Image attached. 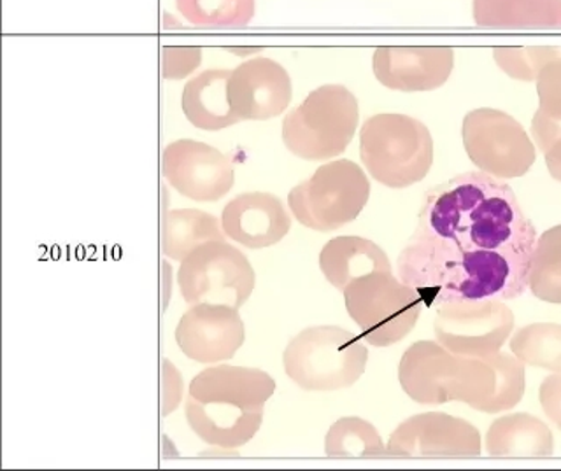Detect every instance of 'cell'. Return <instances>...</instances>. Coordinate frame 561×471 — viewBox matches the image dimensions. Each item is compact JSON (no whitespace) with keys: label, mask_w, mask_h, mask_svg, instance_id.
Segmentation results:
<instances>
[{"label":"cell","mask_w":561,"mask_h":471,"mask_svg":"<svg viewBox=\"0 0 561 471\" xmlns=\"http://www.w3.org/2000/svg\"><path fill=\"white\" fill-rule=\"evenodd\" d=\"M511 351L528 367L561 374V324L535 323L517 330Z\"/></svg>","instance_id":"cell-27"},{"label":"cell","mask_w":561,"mask_h":471,"mask_svg":"<svg viewBox=\"0 0 561 471\" xmlns=\"http://www.w3.org/2000/svg\"><path fill=\"white\" fill-rule=\"evenodd\" d=\"M472 16L486 28H561V0H472Z\"/></svg>","instance_id":"cell-22"},{"label":"cell","mask_w":561,"mask_h":471,"mask_svg":"<svg viewBox=\"0 0 561 471\" xmlns=\"http://www.w3.org/2000/svg\"><path fill=\"white\" fill-rule=\"evenodd\" d=\"M245 332L236 307L225 303H195L175 328V342L193 361H227L244 344Z\"/></svg>","instance_id":"cell-14"},{"label":"cell","mask_w":561,"mask_h":471,"mask_svg":"<svg viewBox=\"0 0 561 471\" xmlns=\"http://www.w3.org/2000/svg\"><path fill=\"white\" fill-rule=\"evenodd\" d=\"M250 260L225 240H209L193 249L181 262L178 284L183 300L195 303H225L241 309L254 289Z\"/></svg>","instance_id":"cell-8"},{"label":"cell","mask_w":561,"mask_h":471,"mask_svg":"<svg viewBox=\"0 0 561 471\" xmlns=\"http://www.w3.org/2000/svg\"><path fill=\"white\" fill-rule=\"evenodd\" d=\"M543 154H546V165L552 180L561 183V139L557 140Z\"/></svg>","instance_id":"cell-33"},{"label":"cell","mask_w":561,"mask_h":471,"mask_svg":"<svg viewBox=\"0 0 561 471\" xmlns=\"http://www.w3.org/2000/svg\"><path fill=\"white\" fill-rule=\"evenodd\" d=\"M201 48H163L162 74L165 79H183L201 66Z\"/></svg>","instance_id":"cell-30"},{"label":"cell","mask_w":561,"mask_h":471,"mask_svg":"<svg viewBox=\"0 0 561 471\" xmlns=\"http://www.w3.org/2000/svg\"><path fill=\"white\" fill-rule=\"evenodd\" d=\"M486 450L491 458H551L554 438L534 415H504L488 429Z\"/></svg>","instance_id":"cell-21"},{"label":"cell","mask_w":561,"mask_h":471,"mask_svg":"<svg viewBox=\"0 0 561 471\" xmlns=\"http://www.w3.org/2000/svg\"><path fill=\"white\" fill-rule=\"evenodd\" d=\"M347 314L358 324L367 344L390 347L416 326L425 301L416 289L391 272H373L344 289Z\"/></svg>","instance_id":"cell-5"},{"label":"cell","mask_w":561,"mask_h":471,"mask_svg":"<svg viewBox=\"0 0 561 471\" xmlns=\"http://www.w3.org/2000/svg\"><path fill=\"white\" fill-rule=\"evenodd\" d=\"M479 379L478 356H458L437 341L416 342L400 359V386L420 405L449 402L470 405L478 393Z\"/></svg>","instance_id":"cell-7"},{"label":"cell","mask_w":561,"mask_h":471,"mask_svg":"<svg viewBox=\"0 0 561 471\" xmlns=\"http://www.w3.org/2000/svg\"><path fill=\"white\" fill-rule=\"evenodd\" d=\"M329 458H385L386 447L373 424L359 417H342L324 438Z\"/></svg>","instance_id":"cell-26"},{"label":"cell","mask_w":561,"mask_h":471,"mask_svg":"<svg viewBox=\"0 0 561 471\" xmlns=\"http://www.w3.org/2000/svg\"><path fill=\"white\" fill-rule=\"evenodd\" d=\"M368 198L370 183L365 172L351 160H337L297 184L288 204L298 223L316 232H333L355 221Z\"/></svg>","instance_id":"cell-6"},{"label":"cell","mask_w":561,"mask_h":471,"mask_svg":"<svg viewBox=\"0 0 561 471\" xmlns=\"http://www.w3.org/2000/svg\"><path fill=\"white\" fill-rule=\"evenodd\" d=\"M276 391V380L259 368L210 367L193 377L190 397L201 403H225L259 411Z\"/></svg>","instance_id":"cell-17"},{"label":"cell","mask_w":561,"mask_h":471,"mask_svg":"<svg viewBox=\"0 0 561 471\" xmlns=\"http://www.w3.org/2000/svg\"><path fill=\"white\" fill-rule=\"evenodd\" d=\"M186 421L201 440L219 449L233 450L245 446L259 433L263 409L242 411L225 403H201L188 394Z\"/></svg>","instance_id":"cell-18"},{"label":"cell","mask_w":561,"mask_h":471,"mask_svg":"<svg viewBox=\"0 0 561 471\" xmlns=\"http://www.w3.org/2000/svg\"><path fill=\"white\" fill-rule=\"evenodd\" d=\"M528 288L539 300L561 303V225L537 237Z\"/></svg>","instance_id":"cell-25"},{"label":"cell","mask_w":561,"mask_h":471,"mask_svg":"<svg viewBox=\"0 0 561 471\" xmlns=\"http://www.w3.org/2000/svg\"><path fill=\"white\" fill-rule=\"evenodd\" d=\"M230 70H204L184 84L181 107L193 127L218 131L241 122L228 101Z\"/></svg>","instance_id":"cell-19"},{"label":"cell","mask_w":561,"mask_h":471,"mask_svg":"<svg viewBox=\"0 0 561 471\" xmlns=\"http://www.w3.org/2000/svg\"><path fill=\"white\" fill-rule=\"evenodd\" d=\"M320 268L333 288L344 291L347 284L373 274L391 272V263L379 245L362 237H335L321 249Z\"/></svg>","instance_id":"cell-20"},{"label":"cell","mask_w":561,"mask_h":471,"mask_svg":"<svg viewBox=\"0 0 561 471\" xmlns=\"http://www.w3.org/2000/svg\"><path fill=\"white\" fill-rule=\"evenodd\" d=\"M560 57L561 46L493 49V60L500 70L517 81H537L540 70Z\"/></svg>","instance_id":"cell-29"},{"label":"cell","mask_w":561,"mask_h":471,"mask_svg":"<svg viewBox=\"0 0 561 471\" xmlns=\"http://www.w3.org/2000/svg\"><path fill=\"white\" fill-rule=\"evenodd\" d=\"M539 402L543 414L561 429V374H552L543 379L539 389Z\"/></svg>","instance_id":"cell-31"},{"label":"cell","mask_w":561,"mask_h":471,"mask_svg":"<svg viewBox=\"0 0 561 471\" xmlns=\"http://www.w3.org/2000/svg\"><path fill=\"white\" fill-rule=\"evenodd\" d=\"M539 110L531 119V137L546 153L561 139V57L549 61L537 78Z\"/></svg>","instance_id":"cell-24"},{"label":"cell","mask_w":561,"mask_h":471,"mask_svg":"<svg viewBox=\"0 0 561 471\" xmlns=\"http://www.w3.org/2000/svg\"><path fill=\"white\" fill-rule=\"evenodd\" d=\"M294 96L288 70L267 57H254L230 70L228 101L241 122H267L285 113Z\"/></svg>","instance_id":"cell-13"},{"label":"cell","mask_w":561,"mask_h":471,"mask_svg":"<svg viewBox=\"0 0 561 471\" xmlns=\"http://www.w3.org/2000/svg\"><path fill=\"white\" fill-rule=\"evenodd\" d=\"M221 228L228 239L250 249L271 248L288 236L291 218L272 193L237 195L221 212Z\"/></svg>","instance_id":"cell-16"},{"label":"cell","mask_w":561,"mask_h":471,"mask_svg":"<svg viewBox=\"0 0 561 471\" xmlns=\"http://www.w3.org/2000/svg\"><path fill=\"white\" fill-rule=\"evenodd\" d=\"M455 69V51L446 46H381L374 51L377 81L394 92H432Z\"/></svg>","instance_id":"cell-15"},{"label":"cell","mask_w":561,"mask_h":471,"mask_svg":"<svg viewBox=\"0 0 561 471\" xmlns=\"http://www.w3.org/2000/svg\"><path fill=\"white\" fill-rule=\"evenodd\" d=\"M181 391H183V384H181L180 371L175 370L172 363H163V415L175 411V406L181 402Z\"/></svg>","instance_id":"cell-32"},{"label":"cell","mask_w":561,"mask_h":471,"mask_svg":"<svg viewBox=\"0 0 561 471\" xmlns=\"http://www.w3.org/2000/svg\"><path fill=\"white\" fill-rule=\"evenodd\" d=\"M358 119L356 96L342 84H323L286 114L283 142L295 157L323 162L346 151Z\"/></svg>","instance_id":"cell-3"},{"label":"cell","mask_w":561,"mask_h":471,"mask_svg":"<svg viewBox=\"0 0 561 471\" xmlns=\"http://www.w3.org/2000/svg\"><path fill=\"white\" fill-rule=\"evenodd\" d=\"M481 433L460 417L428 412L403 421L391 433L386 456L393 458H478Z\"/></svg>","instance_id":"cell-11"},{"label":"cell","mask_w":561,"mask_h":471,"mask_svg":"<svg viewBox=\"0 0 561 471\" xmlns=\"http://www.w3.org/2000/svg\"><path fill=\"white\" fill-rule=\"evenodd\" d=\"M209 240H225L218 219L204 210H169L162 219V251L167 257L183 262L193 249Z\"/></svg>","instance_id":"cell-23"},{"label":"cell","mask_w":561,"mask_h":471,"mask_svg":"<svg viewBox=\"0 0 561 471\" xmlns=\"http://www.w3.org/2000/svg\"><path fill=\"white\" fill-rule=\"evenodd\" d=\"M162 174L172 188L195 202H218L232 189L230 158L198 140H175L163 149Z\"/></svg>","instance_id":"cell-12"},{"label":"cell","mask_w":561,"mask_h":471,"mask_svg":"<svg viewBox=\"0 0 561 471\" xmlns=\"http://www.w3.org/2000/svg\"><path fill=\"white\" fill-rule=\"evenodd\" d=\"M465 151L479 171L496 180H514L528 174L537 151L522 123L504 111L481 107L463 119Z\"/></svg>","instance_id":"cell-9"},{"label":"cell","mask_w":561,"mask_h":471,"mask_svg":"<svg viewBox=\"0 0 561 471\" xmlns=\"http://www.w3.org/2000/svg\"><path fill=\"white\" fill-rule=\"evenodd\" d=\"M175 8L192 25L228 28L251 22L256 0H175Z\"/></svg>","instance_id":"cell-28"},{"label":"cell","mask_w":561,"mask_h":471,"mask_svg":"<svg viewBox=\"0 0 561 471\" xmlns=\"http://www.w3.org/2000/svg\"><path fill=\"white\" fill-rule=\"evenodd\" d=\"M359 157L368 174L388 188H409L434 165V139L408 114H374L359 130Z\"/></svg>","instance_id":"cell-2"},{"label":"cell","mask_w":561,"mask_h":471,"mask_svg":"<svg viewBox=\"0 0 561 471\" xmlns=\"http://www.w3.org/2000/svg\"><path fill=\"white\" fill-rule=\"evenodd\" d=\"M435 309V338L458 356L499 353L514 330L513 310L504 301H446Z\"/></svg>","instance_id":"cell-10"},{"label":"cell","mask_w":561,"mask_h":471,"mask_svg":"<svg viewBox=\"0 0 561 471\" xmlns=\"http://www.w3.org/2000/svg\"><path fill=\"white\" fill-rule=\"evenodd\" d=\"M535 242L514 189L486 172H465L426 193L397 271L426 307L516 300L528 289Z\"/></svg>","instance_id":"cell-1"},{"label":"cell","mask_w":561,"mask_h":471,"mask_svg":"<svg viewBox=\"0 0 561 471\" xmlns=\"http://www.w3.org/2000/svg\"><path fill=\"white\" fill-rule=\"evenodd\" d=\"M367 361L359 336L339 326L307 328L283 354L286 376L306 391L351 388L364 376Z\"/></svg>","instance_id":"cell-4"}]
</instances>
